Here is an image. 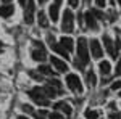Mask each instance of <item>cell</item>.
Listing matches in <instances>:
<instances>
[{
  "label": "cell",
  "mask_w": 121,
  "mask_h": 119,
  "mask_svg": "<svg viewBox=\"0 0 121 119\" xmlns=\"http://www.w3.org/2000/svg\"><path fill=\"white\" fill-rule=\"evenodd\" d=\"M50 61H52L53 68H55L58 73H66V71H68V66H66V63H65V61H61L60 58H56V56H52V58H50Z\"/></svg>",
  "instance_id": "cell-7"
},
{
  "label": "cell",
  "mask_w": 121,
  "mask_h": 119,
  "mask_svg": "<svg viewBox=\"0 0 121 119\" xmlns=\"http://www.w3.org/2000/svg\"><path fill=\"white\" fill-rule=\"evenodd\" d=\"M91 53H92V58H102L103 55V50H102V45H100V42L97 40V39H94L92 42H91Z\"/></svg>",
  "instance_id": "cell-5"
},
{
  "label": "cell",
  "mask_w": 121,
  "mask_h": 119,
  "mask_svg": "<svg viewBox=\"0 0 121 119\" xmlns=\"http://www.w3.org/2000/svg\"><path fill=\"white\" fill-rule=\"evenodd\" d=\"M29 76L34 77L36 81H42V74H37V73H34V71H29Z\"/></svg>",
  "instance_id": "cell-22"
},
{
  "label": "cell",
  "mask_w": 121,
  "mask_h": 119,
  "mask_svg": "<svg viewBox=\"0 0 121 119\" xmlns=\"http://www.w3.org/2000/svg\"><path fill=\"white\" fill-rule=\"evenodd\" d=\"M39 73L45 74V76H50V74H53V71H52V68H48V66H45V64H42V66H39Z\"/></svg>",
  "instance_id": "cell-18"
},
{
  "label": "cell",
  "mask_w": 121,
  "mask_h": 119,
  "mask_svg": "<svg viewBox=\"0 0 121 119\" xmlns=\"http://www.w3.org/2000/svg\"><path fill=\"white\" fill-rule=\"evenodd\" d=\"M24 21L31 24L34 21V0H28V8H26V13H24Z\"/></svg>",
  "instance_id": "cell-6"
},
{
  "label": "cell",
  "mask_w": 121,
  "mask_h": 119,
  "mask_svg": "<svg viewBox=\"0 0 121 119\" xmlns=\"http://www.w3.org/2000/svg\"><path fill=\"white\" fill-rule=\"evenodd\" d=\"M37 119H44V118H42V116H37Z\"/></svg>",
  "instance_id": "cell-36"
},
{
  "label": "cell",
  "mask_w": 121,
  "mask_h": 119,
  "mask_svg": "<svg viewBox=\"0 0 121 119\" xmlns=\"http://www.w3.org/2000/svg\"><path fill=\"white\" fill-rule=\"evenodd\" d=\"M60 45L63 47V48H65L66 52H71V50H73V39H71V37H61V39H60Z\"/></svg>",
  "instance_id": "cell-9"
},
{
  "label": "cell",
  "mask_w": 121,
  "mask_h": 119,
  "mask_svg": "<svg viewBox=\"0 0 121 119\" xmlns=\"http://www.w3.org/2000/svg\"><path fill=\"white\" fill-rule=\"evenodd\" d=\"M120 95H121V93H120Z\"/></svg>",
  "instance_id": "cell-40"
},
{
  "label": "cell",
  "mask_w": 121,
  "mask_h": 119,
  "mask_svg": "<svg viewBox=\"0 0 121 119\" xmlns=\"http://www.w3.org/2000/svg\"><path fill=\"white\" fill-rule=\"evenodd\" d=\"M91 13H92L94 16H97V18H103V13H102V11H99V10H92Z\"/></svg>",
  "instance_id": "cell-24"
},
{
  "label": "cell",
  "mask_w": 121,
  "mask_h": 119,
  "mask_svg": "<svg viewBox=\"0 0 121 119\" xmlns=\"http://www.w3.org/2000/svg\"><path fill=\"white\" fill-rule=\"evenodd\" d=\"M103 44H105V48H107V52L110 53V56H112V58H116V50H115V44H113L112 39L108 36H103Z\"/></svg>",
  "instance_id": "cell-8"
},
{
  "label": "cell",
  "mask_w": 121,
  "mask_h": 119,
  "mask_svg": "<svg viewBox=\"0 0 121 119\" xmlns=\"http://www.w3.org/2000/svg\"><path fill=\"white\" fill-rule=\"evenodd\" d=\"M48 118H50V119H63V116H61V114H58V113H52Z\"/></svg>",
  "instance_id": "cell-26"
},
{
  "label": "cell",
  "mask_w": 121,
  "mask_h": 119,
  "mask_svg": "<svg viewBox=\"0 0 121 119\" xmlns=\"http://www.w3.org/2000/svg\"><path fill=\"white\" fill-rule=\"evenodd\" d=\"M55 110L63 111L66 116H71V106H69L68 103H65V101H58V103H55Z\"/></svg>",
  "instance_id": "cell-10"
},
{
  "label": "cell",
  "mask_w": 121,
  "mask_h": 119,
  "mask_svg": "<svg viewBox=\"0 0 121 119\" xmlns=\"http://www.w3.org/2000/svg\"><path fill=\"white\" fill-rule=\"evenodd\" d=\"M60 3H61V0H55V5H58V7H60Z\"/></svg>",
  "instance_id": "cell-32"
},
{
  "label": "cell",
  "mask_w": 121,
  "mask_h": 119,
  "mask_svg": "<svg viewBox=\"0 0 121 119\" xmlns=\"http://www.w3.org/2000/svg\"><path fill=\"white\" fill-rule=\"evenodd\" d=\"M95 3H97L99 7H105V0H95Z\"/></svg>",
  "instance_id": "cell-31"
},
{
  "label": "cell",
  "mask_w": 121,
  "mask_h": 119,
  "mask_svg": "<svg viewBox=\"0 0 121 119\" xmlns=\"http://www.w3.org/2000/svg\"><path fill=\"white\" fill-rule=\"evenodd\" d=\"M29 97L36 101L37 105H40V106H48L50 105V100L44 95L42 89H39V87H36V89H32V90L29 92Z\"/></svg>",
  "instance_id": "cell-2"
},
{
  "label": "cell",
  "mask_w": 121,
  "mask_h": 119,
  "mask_svg": "<svg viewBox=\"0 0 121 119\" xmlns=\"http://www.w3.org/2000/svg\"><path fill=\"white\" fill-rule=\"evenodd\" d=\"M13 11L15 8L11 7V5H5V7H0V16H3V18H8L13 15Z\"/></svg>",
  "instance_id": "cell-13"
},
{
  "label": "cell",
  "mask_w": 121,
  "mask_h": 119,
  "mask_svg": "<svg viewBox=\"0 0 121 119\" xmlns=\"http://www.w3.org/2000/svg\"><path fill=\"white\" fill-rule=\"evenodd\" d=\"M112 89H113V90H118V89H121V81L113 82V84H112Z\"/></svg>",
  "instance_id": "cell-23"
},
{
  "label": "cell",
  "mask_w": 121,
  "mask_h": 119,
  "mask_svg": "<svg viewBox=\"0 0 121 119\" xmlns=\"http://www.w3.org/2000/svg\"><path fill=\"white\" fill-rule=\"evenodd\" d=\"M23 111H26V113H29V114H32V113H34V110H32L31 106H28V105H23Z\"/></svg>",
  "instance_id": "cell-25"
},
{
  "label": "cell",
  "mask_w": 121,
  "mask_h": 119,
  "mask_svg": "<svg viewBox=\"0 0 121 119\" xmlns=\"http://www.w3.org/2000/svg\"><path fill=\"white\" fill-rule=\"evenodd\" d=\"M32 58H34L36 61H44V60L47 58L45 50H44V48H36V50L32 52Z\"/></svg>",
  "instance_id": "cell-12"
},
{
  "label": "cell",
  "mask_w": 121,
  "mask_h": 119,
  "mask_svg": "<svg viewBox=\"0 0 121 119\" xmlns=\"http://www.w3.org/2000/svg\"><path fill=\"white\" fill-rule=\"evenodd\" d=\"M118 3H120V5H121V0H118Z\"/></svg>",
  "instance_id": "cell-39"
},
{
  "label": "cell",
  "mask_w": 121,
  "mask_h": 119,
  "mask_svg": "<svg viewBox=\"0 0 121 119\" xmlns=\"http://www.w3.org/2000/svg\"><path fill=\"white\" fill-rule=\"evenodd\" d=\"M115 48H116V50H121V40H120V39L115 42Z\"/></svg>",
  "instance_id": "cell-29"
},
{
  "label": "cell",
  "mask_w": 121,
  "mask_h": 119,
  "mask_svg": "<svg viewBox=\"0 0 121 119\" xmlns=\"http://www.w3.org/2000/svg\"><path fill=\"white\" fill-rule=\"evenodd\" d=\"M66 85L73 92H76V93H81V92H82V84H81L79 77H78L76 74H68V76H66Z\"/></svg>",
  "instance_id": "cell-4"
},
{
  "label": "cell",
  "mask_w": 121,
  "mask_h": 119,
  "mask_svg": "<svg viewBox=\"0 0 121 119\" xmlns=\"http://www.w3.org/2000/svg\"><path fill=\"white\" fill-rule=\"evenodd\" d=\"M69 7H78V0H68Z\"/></svg>",
  "instance_id": "cell-30"
},
{
  "label": "cell",
  "mask_w": 121,
  "mask_h": 119,
  "mask_svg": "<svg viewBox=\"0 0 121 119\" xmlns=\"http://www.w3.org/2000/svg\"><path fill=\"white\" fill-rule=\"evenodd\" d=\"M47 0H39V3H45Z\"/></svg>",
  "instance_id": "cell-35"
},
{
  "label": "cell",
  "mask_w": 121,
  "mask_h": 119,
  "mask_svg": "<svg viewBox=\"0 0 121 119\" xmlns=\"http://www.w3.org/2000/svg\"><path fill=\"white\" fill-rule=\"evenodd\" d=\"M18 119H28V118H26V116H19Z\"/></svg>",
  "instance_id": "cell-34"
},
{
  "label": "cell",
  "mask_w": 121,
  "mask_h": 119,
  "mask_svg": "<svg viewBox=\"0 0 121 119\" xmlns=\"http://www.w3.org/2000/svg\"><path fill=\"white\" fill-rule=\"evenodd\" d=\"M42 92H44V95H45L47 98H48V97H50V98H52V97H56V93H58L56 89H53L52 85H45V87L42 89Z\"/></svg>",
  "instance_id": "cell-14"
},
{
  "label": "cell",
  "mask_w": 121,
  "mask_h": 119,
  "mask_svg": "<svg viewBox=\"0 0 121 119\" xmlns=\"http://www.w3.org/2000/svg\"><path fill=\"white\" fill-rule=\"evenodd\" d=\"M87 82H89V85H95L97 84V77H95V74L92 71L87 73Z\"/></svg>",
  "instance_id": "cell-19"
},
{
  "label": "cell",
  "mask_w": 121,
  "mask_h": 119,
  "mask_svg": "<svg viewBox=\"0 0 121 119\" xmlns=\"http://www.w3.org/2000/svg\"><path fill=\"white\" fill-rule=\"evenodd\" d=\"M86 24H87V28H91V29H97L95 16H94L91 11H87V13H86Z\"/></svg>",
  "instance_id": "cell-11"
},
{
  "label": "cell",
  "mask_w": 121,
  "mask_h": 119,
  "mask_svg": "<svg viewBox=\"0 0 121 119\" xmlns=\"http://www.w3.org/2000/svg\"><path fill=\"white\" fill-rule=\"evenodd\" d=\"M48 85H52L53 89H56V90H60V82H58L56 79H52V81L48 82Z\"/></svg>",
  "instance_id": "cell-21"
},
{
  "label": "cell",
  "mask_w": 121,
  "mask_h": 119,
  "mask_svg": "<svg viewBox=\"0 0 121 119\" xmlns=\"http://www.w3.org/2000/svg\"><path fill=\"white\" fill-rule=\"evenodd\" d=\"M37 18H39V26H40V28H47V26H48V21H47V16H45L44 11H39Z\"/></svg>",
  "instance_id": "cell-15"
},
{
  "label": "cell",
  "mask_w": 121,
  "mask_h": 119,
  "mask_svg": "<svg viewBox=\"0 0 121 119\" xmlns=\"http://www.w3.org/2000/svg\"><path fill=\"white\" fill-rule=\"evenodd\" d=\"M73 26H74L73 11L71 10H65V13H63V23H61V31L63 32H73Z\"/></svg>",
  "instance_id": "cell-3"
},
{
  "label": "cell",
  "mask_w": 121,
  "mask_h": 119,
  "mask_svg": "<svg viewBox=\"0 0 121 119\" xmlns=\"http://www.w3.org/2000/svg\"><path fill=\"white\" fill-rule=\"evenodd\" d=\"M97 116H99V113H97V111H92V110H87V111H86V118H87V119H97Z\"/></svg>",
  "instance_id": "cell-20"
},
{
  "label": "cell",
  "mask_w": 121,
  "mask_h": 119,
  "mask_svg": "<svg viewBox=\"0 0 121 119\" xmlns=\"http://www.w3.org/2000/svg\"><path fill=\"white\" fill-rule=\"evenodd\" d=\"M110 119H121V114L120 113H112L110 114Z\"/></svg>",
  "instance_id": "cell-27"
},
{
  "label": "cell",
  "mask_w": 121,
  "mask_h": 119,
  "mask_svg": "<svg viewBox=\"0 0 121 119\" xmlns=\"http://www.w3.org/2000/svg\"><path fill=\"white\" fill-rule=\"evenodd\" d=\"M0 52H2V44H0Z\"/></svg>",
  "instance_id": "cell-38"
},
{
  "label": "cell",
  "mask_w": 121,
  "mask_h": 119,
  "mask_svg": "<svg viewBox=\"0 0 121 119\" xmlns=\"http://www.w3.org/2000/svg\"><path fill=\"white\" fill-rule=\"evenodd\" d=\"M19 3H21V5H24V3H26V0H19Z\"/></svg>",
  "instance_id": "cell-33"
},
{
  "label": "cell",
  "mask_w": 121,
  "mask_h": 119,
  "mask_svg": "<svg viewBox=\"0 0 121 119\" xmlns=\"http://www.w3.org/2000/svg\"><path fill=\"white\" fill-rule=\"evenodd\" d=\"M2 2H5V3H7V2H10V0H2Z\"/></svg>",
  "instance_id": "cell-37"
},
{
  "label": "cell",
  "mask_w": 121,
  "mask_h": 119,
  "mask_svg": "<svg viewBox=\"0 0 121 119\" xmlns=\"http://www.w3.org/2000/svg\"><path fill=\"white\" fill-rule=\"evenodd\" d=\"M91 55H89V45L84 37H79L78 40V60H76V68H82L89 63Z\"/></svg>",
  "instance_id": "cell-1"
},
{
  "label": "cell",
  "mask_w": 121,
  "mask_h": 119,
  "mask_svg": "<svg viewBox=\"0 0 121 119\" xmlns=\"http://www.w3.org/2000/svg\"><path fill=\"white\" fill-rule=\"evenodd\" d=\"M110 69H112V66L108 61H100V71H102L103 76H108L110 74Z\"/></svg>",
  "instance_id": "cell-16"
},
{
  "label": "cell",
  "mask_w": 121,
  "mask_h": 119,
  "mask_svg": "<svg viewBox=\"0 0 121 119\" xmlns=\"http://www.w3.org/2000/svg\"><path fill=\"white\" fill-rule=\"evenodd\" d=\"M116 73L121 74V56H120V60H118V64H116Z\"/></svg>",
  "instance_id": "cell-28"
},
{
  "label": "cell",
  "mask_w": 121,
  "mask_h": 119,
  "mask_svg": "<svg viewBox=\"0 0 121 119\" xmlns=\"http://www.w3.org/2000/svg\"><path fill=\"white\" fill-rule=\"evenodd\" d=\"M50 18L53 19V23L58 19V5H55V3L50 7Z\"/></svg>",
  "instance_id": "cell-17"
}]
</instances>
